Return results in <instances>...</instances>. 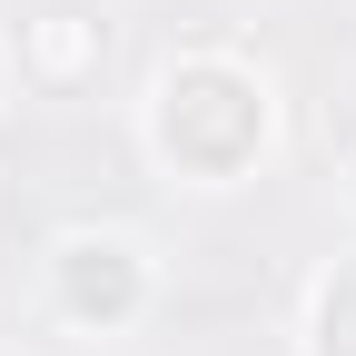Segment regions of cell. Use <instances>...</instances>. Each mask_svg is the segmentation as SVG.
Segmentation results:
<instances>
[{"instance_id": "6da1fadb", "label": "cell", "mask_w": 356, "mask_h": 356, "mask_svg": "<svg viewBox=\"0 0 356 356\" xmlns=\"http://www.w3.org/2000/svg\"><path fill=\"white\" fill-rule=\"evenodd\" d=\"M129 297H139L129 248H70V307H79V317H119Z\"/></svg>"}]
</instances>
